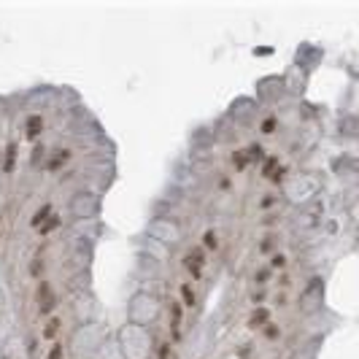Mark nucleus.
I'll return each instance as SVG.
<instances>
[{"label":"nucleus","instance_id":"obj_1","mask_svg":"<svg viewBox=\"0 0 359 359\" xmlns=\"http://www.w3.org/2000/svg\"><path fill=\"white\" fill-rule=\"evenodd\" d=\"M71 213L76 219H95L100 213V198L92 192H79L71 200Z\"/></svg>","mask_w":359,"mask_h":359},{"label":"nucleus","instance_id":"obj_2","mask_svg":"<svg viewBox=\"0 0 359 359\" xmlns=\"http://www.w3.org/2000/svg\"><path fill=\"white\" fill-rule=\"evenodd\" d=\"M146 233L152 235V240H160V243H178V238H181L178 224L167 222V219H154V222H149Z\"/></svg>","mask_w":359,"mask_h":359},{"label":"nucleus","instance_id":"obj_3","mask_svg":"<svg viewBox=\"0 0 359 359\" xmlns=\"http://www.w3.org/2000/svg\"><path fill=\"white\" fill-rule=\"evenodd\" d=\"M184 265H187V270L195 276V279H200L202 265H205V254H202L200 248H192V251L187 254V259H184Z\"/></svg>","mask_w":359,"mask_h":359},{"label":"nucleus","instance_id":"obj_4","mask_svg":"<svg viewBox=\"0 0 359 359\" xmlns=\"http://www.w3.org/2000/svg\"><path fill=\"white\" fill-rule=\"evenodd\" d=\"M265 324H270V311L262 308V305H257V308L251 311V316H248V327L259 329V327H265Z\"/></svg>","mask_w":359,"mask_h":359},{"label":"nucleus","instance_id":"obj_5","mask_svg":"<svg viewBox=\"0 0 359 359\" xmlns=\"http://www.w3.org/2000/svg\"><path fill=\"white\" fill-rule=\"evenodd\" d=\"M40 132H43V117H38V114L27 117V121H25V135L30 138V141H36Z\"/></svg>","mask_w":359,"mask_h":359},{"label":"nucleus","instance_id":"obj_6","mask_svg":"<svg viewBox=\"0 0 359 359\" xmlns=\"http://www.w3.org/2000/svg\"><path fill=\"white\" fill-rule=\"evenodd\" d=\"M54 305H57V297L49 292V283H40V305H38V311L40 314H49V311H54Z\"/></svg>","mask_w":359,"mask_h":359},{"label":"nucleus","instance_id":"obj_7","mask_svg":"<svg viewBox=\"0 0 359 359\" xmlns=\"http://www.w3.org/2000/svg\"><path fill=\"white\" fill-rule=\"evenodd\" d=\"M16 152H19V146H16V143H8V146H5V162H3V170H5V173H11V170H14Z\"/></svg>","mask_w":359,"mask_h":359},{"label":"nucleus","instance_id":"obj_8","mask_svg":"<svg viewBox=\"0 0 359 359\" xmlns=\"http://www.w3.org/2000/svg\"><path fill=\"white\" fill-rule=\"evenodd\" d=\"M68 160H71V152H62V154H54V157L49 160V165H46V170H49V173H57V170H60V167L65 165Z\"/></svg>","mask_w":359,"mask_h":359},{"label":"nucleus","instance_id":"obj_9","mask_svg":"<svg viewBox=\"0 0 359 359\" xmlns=\"http://www.w3.org/2000/svg\"><path fill=\"white\" fill-rule=\"evenodd\" d=\"M181 300L187 308H195L198 305V294H195V289L189 286V283H181Z\"/></svg>","mask_w":359,"mask_h":359},{"label":"nucleus","instance_id":"obj_10","mask_svg":"<svg viewBox=\"0 0 359 359\" xmlns=\"http://www.w3.org/2000/svg\"><path fill=\"white\" fill-rule=\"evenodd\" d=\"M246 160L248 162H262L265 160V149L259 146V143H251V146L246 149Z\"/></svg>","mask_w":359,"mask_h":359},{"label":"nucleus","instance_id":"obj_11","mask_svg":"<svg viewBox=\"0 0 359 359\" xmlns=\"http://www.w3.org/2000/svg\"><path fill=\"white\" fill-rule=\"evenodd\" d=\"M57 227H60V216H57V213H51V216L46 219V222L40 224L38 230H40V235H49V233H54Z\"/></svg>","mask_w":359,"mask_h":359},{"label":"nucleus","instance_id":"obj_12","mask_svg":"<svg viewBox=\"0 0 359 359\" xmlns=\"http://www.w3.org/2000/svg\"><path fill=\"white\" fill-rule=\"evenodd\" d=\"M49 216H51V205H43L40 211H36V216H33V222H30V224H33V227H40V224H43Z\"/></svg>","mask_w":359,"mask_h":359},{"label":"nucleus","instance_id":"obj_13","mask_svg":"<svg viewBox=\"0 0 359 359\" xmlns=\"http://www.w3.org/2000/svg\"><path fill=\"white\" fill-rule=\"evenodd\" d=\"M60 324H62L60 319H49V321H46V327H43V338H49V340L54 338V335L60 332Z\"/></svg>","mask_w":359,"mask_h":359},{"label":"nucleus","instance_id":"obj_14","mask_svg":"<svg viewBox=\"0 0 359 359\" xmlns=\"http://www.w3.org/2000/svg\"><path fill=\"white\" fill-rule=\"evenodd\" d=\"M276 170H279V160H276V157H268V160H265V167H262V176L273 178Z\"/></svg>","mask_w":359,"mask_h":359},{"label":"nucleus","instance_id":"obj_15","mask_svg":"<svg viewBox=\"0 0 359 359\" xmlns=\"http://www.w3.org/2000/svg\"><path fill=\"white\" fill-rule=\"evenodd\" d=\"M202 246H205V248H211V251L219 246V240H216V233H213V230H205V233H202Z\"/></svg>","mask_w":359,"mask_h":359},{"label":"nucleus","instance_id":"obj_16","mask_svg":"<svg viewBox=\"0 0 359 359\" xmlns=\"http://www.w3.org/2000/svg\"><path fill=\"white\" fill-rule=\"evenodd\" d=\"M276 127H279V119H276V117H268V119L262 121V132H265V135L276 132Z\"/></svg>","mask_w":359,"mask_h":359},{"label":"nucleus","instance_id":"obj_17","mask_svg":"<svg viewBox=\"0 0 359 359\" xmlns=\"http://www.w3.org/2000/svg\"><path fill=\"white\" fill-rule=\"evenodd\" d=\"M273 246H276V235H265V240L259 243V248H262V251H273Z\"/></svg>","mask_w":359,"mask_h":359},{"label":"nucleus","instance_id":"obj_18","mask_svg":"<svg viewBox=\"0 0 359 359\" xmlns=\"http://www.w3.org/2000/svg\"><path fill=\"white\" fill-rule=\"evenodd\" d=\"M49 359H65V351H62V346H60V343H54V346H51Z\"/></svg>","mask_w":359,"mask_h":359},{"label":"nucleus","instance_id":"obj_19","mask_svg":"<svg viewBox=\"0 0 359 359\" xmlns=\"http://www.w3.org/2000/svg\"><path fill=\"white\" fill-rule=\"evenodd\" d=\"M283 265H286V257H283V254H273V257H270V268H283Z\"/></svg>","mask_w":359,"mask_h":359},{"label":"nucleus","instance_id":"obj_20","mask_svg":"<svg viewBox=\"0 0 359 359\" xmlns=\"http://www.w3.org/2000/svg\"><path fill=\"white\" fill-rule=\"evenodd\" d=\"M233 160H235V165H238L240 170L248 165V160H246V154H243V152H235V154H233Z\"/></svg>","mask_w":359,"mask_h":359},{"label":"nucleus","instance_id":"obj_21","mask_svg":"<svg viewBox=\"0 0 359 359\" xmlns=\"http://www.w3.org/2000/svg\"><path fill=\"white\" fill-rule=\"evenodd\" d=\"M40 157H43V146H40V143H38V146L33 149V165H38V162H40Z\"/></svg>","mask_w":359,"mask_h":359},{"label":"nucleus","instance_id":"obj_22","mask_svg":"<svg viewBox=\"0 0 359 359\" xmlns=\"http://www.w3.org/2000/svg\"><path fill=\"white\" fill-rule=\"evenodd\" d=\"M265 335H268V338H279V327H273V324H265Z\"/></svg>","mask_w":359,"mask_h":359},{"label":"nucleus","instance_id":"obj_23","mask_svg":"<svg viewBox=\"0 0 359 359\" xmlns=\"http://www.w3.org/2000/svg\"><path fill=\"white\" fill-rule=\"evenodd\" d=\"M170 357V343H162L160 346V359H167Z\"/></svg>","mask_w":359,"mask_h":359},{"label":"nucleus","instance_id":"obj_24","mask_svg":"<svg viewBox=\"0 0 359 359\" xmlns=\"http://www.w3.org/2000/svg\"><path fill=\"white\" fill-rule=\"evenodd\" d=\"M40 270H43V262H40V259H36V262L30 265V273H33V276H38Z\"/></svg>","mask_w":359,"mask_h":359},{"label":"nucleus","instance_id":"obj_25","mask_svg":"<svg viewBox=\"0 0 359 359\" xmlns=\"http://www.w3.org/2000/svg\"><path fill=\"white\" fill-rule=\"evenodd\" d=\"M268 276H270V270H259V273H257V283H259V286L268 281Z\"/></svg>","mask_w":359,"mask_h":359},{"label":"nucleus","instance_id":"obj_26","mask_svg":"<svg viewBox=\"0 0 359 359\" xmlns=\"http://www.w3.org/2000/svg\"><path fill=\"white\" fill-rule=\"evenodd\" d=\"M270 51H273L270 46H259V49H254V54H257V57H265V54H270Z\"/></svg>","mask_w":359,"mask_h":359}]
</instances>
